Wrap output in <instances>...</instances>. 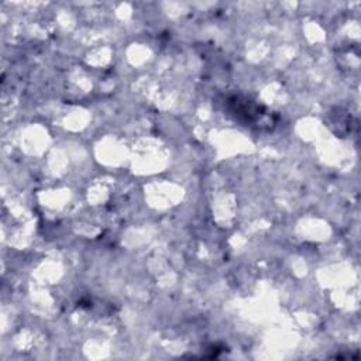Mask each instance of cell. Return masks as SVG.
I'll return each mask as SVG.
<instances>
[{
	"label": "cell",
	"instance_id": "obj_1",
	"mask_svg": "<svg viewBox=\"0 0 361 361\" xmlns=\"http://www.w3.org/2000/svg\"><path fill=\"white\" fill-rule=\"evenodd\" d=\"M226 111L243 126L271 130L275 126L274 114L262 104L243 94H233L226 99Z\"/></svg>",
	"mask_w": 361,
	"mask_h": 361
}]
</instances>
